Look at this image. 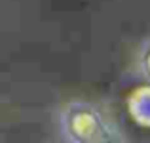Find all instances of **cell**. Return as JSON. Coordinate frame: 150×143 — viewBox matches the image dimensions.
Instances as JSON below:
<instances>
[{
  "label": "cell",
  "mask_w": 150,
  "mask_h": 143,
  "mask_svg": "<svg viewBox=\"0 0 150 143\" xmlns=\"http://www.w3.org/2000/svg\"><path fill=\"white\" fill-rule=\"evenodd\" d=\"M57 128L61 139L70 143L125 141L116 118L108 109L91 101H70L59 111Z\"/></svg>",
  "instance_id": "1"
},
{
  "label": "cell",
  "mask_w": 150,
  "mask_h": 143,
  "mask_svg": "<svg viewBox=\"0 0 150 143\" xmlns=\"http://www.w3.org/2000/svg\"><path fill=\"white\" fill-rule=\"evenodd\" d=\"M127 111L137 124L150 128V84L135 90L129 95Z\"/></svg>",
  "instance_id": "2"
},
{
  "label": "cell",
  "mask_w": 150,
  "mask_h": 143,
  "mask_svg": "<svg viewBox=\"0 0 150 143\" xmlns=\"http://www.w3.org/2000/svg\"><path fill=\"white\" fill-rule=\"evenodd\" d=\"M137 69L148 80L150 84V36L141 44L139 54H137Z\"/></svg>",
  "instance_id": "3"
}]
</instances>
